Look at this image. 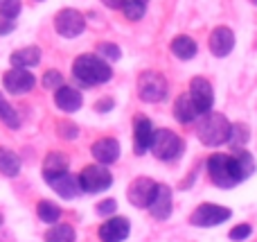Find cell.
<instances>
[{
    "label": "cell",
    "mask_w": 257,
    "mask_h": 242,
    "mask_svg": "<svg viewBox=\"0 0 257 242\" xmlns=\"http://www.w3.org/2000/svg\"><path fill=\"white\" fill-rule=\"evenodd\" d=\"M72 77L79 82L86 89H93V86H102L108 84L113 77V68L108 61H104L97 54H79V57L72 61Z\"/></svg>",
    "instance_id": "6da1fadb"
},
{
    "label": "cell",
    "mask_w": 257,
    "mask_h": 242,
    "mask_svg": "<svg viewBox=\"0 0 257 242\" xmlns=\"http://www.w3.org/2000/svg\"><path fill=\"white\" fill-rule=\"evenodd\" d=\"M230 129H232V122L228 120L223 113L210 111L199 118L196 138H199L201 145H205V147H221V145H226L228 140H230Z\"/></svg>",
    "instance_id": "7a4b0ae2"
},
{
    "label": "cell",
    "mask_w": 257,
    "mask_h": 242,
    "mask_svg": "<svg viewBox=\"0 0 257 242\" xmlns=\"http://www.w3.org/2000/svg\"><path fill=\"white\" fill-rule=\"evenodd\" d=\"M208 177L217 188L221 190H230L235 188L237 184H241L239 177H237V170H235V163H232V156L230 154H223V152H214L208 156Z\"/></svg>",
    "instance_id": "3957f363"
},
{
    "label": "cell",
    "mask_w": 257,
    "mask_h": 242,
    "mask_svg": "<svg viewBox=\"0 0 257 242\" xmlns=\"http://www.w3.org/2000/svg\"><path fill=\"white\" fill-rule=\"evenodd\" d=\"M169 84L163 72L158 70H145L138 77V98L147 104H158L167 98Z\"/></svg>",
    "instance_id": "277c9868"
},
{
    "label": "cell",
    "mask_w": 257,
    "mask_h": 242,
    "mask_svg": "<svg viewBox=\"0 0 257 242\" xmlns=\"http://www.w3.org/2000/svg\"><path fill=\"white\" fill-rule=\"evenodd\" d=\"M183 149H185V143L183 138L172 129H156L154 143H151L149 152L154 154L158 161H176L178 156H183Z\"/></svg>",
    "instance_id": "5b68a950"
},
{
    "label": "cell",
    "mask_w": 257,
    "mask_h": 242,
    "mask_svg": "<svg viewBox=\"0 0 257 242\" xmlns=\"http://www.w3.org/2000/svg\"><path fill=\"white\" fill-rule=\"evenodd\" d=\"M79 188L81 193H88V195H97L104 193L113 186V175L106 166H99V163H90L86 166L84 170L79 172Z\"/></svg>",
    "instance_id": "8992f818"
},
{
    "label": "cell",
    "mask_w": 257,
    "mask_h": 242,
    "mask_svg": "<svg viewBox=\"0 0 257 242\" xmlns=\"http://www.w3.org/2000/svg\"><path fill=\"white\" fill-rule=\"evenodd\" d=\"M232 217V211L226 206H219V204L205 202L199 204V206L192 211L190 215V224L199 226V229H212V226H219L223 222H228Z\"/></svg>",
    "instance_id": "52a82bcc"
},
{
    "label": "cell",
    "mask_w": 257,
    "mask_h": 242,
    "mask_svg": "<svg viewBox=\"0 0 257 242\" xmlns=\"http://www.w3.org/2000/svg\"><path fill=\"white\" fill-rule=\"evenodd\" d=\"M54 30L63 39H77L86 30V16L79 9L66 7L61 12H57V16H54Z\"/></svg>",
    "instance_id": "ba28073f"
},
{
    "label": "cell",
    "mask_w": 257,
    "mask_h": 242,
    "mask_svg": "<svg viewBox=\"0 0 257 242\" xmlns=\"http://www.w3.org/2000/svg\"><path fill=\"white\" fill-rule=\"evenodd\" d=\"M156 188H158V181H154L151 177H138V179H133L126 188L128 204L136 208H149L151 199L156 195Z\"/></svg>",
    "instance_id": "9c48e42d"
},
{
    "label": "cell",
    "mask_w": 257,
    "mask_h": 242,
    "mask_svg": "<svg viewBox=\"0 0 257 242\" xmlns=\"http://www.w3.org/2000/svg\"><path fill=\"white\" fill-rule=\"evenodd\" d=\"M3 86L12 95H25L36 86V77L34 72L23 70V68H9L3 75Z\"/></svg>",
    "instance_id": "30bf717a"
},
{
    "label": "cell",
    "mask_w": 257,
    "mask_h": 242,
    "mask_svg": "<svg viewBox=\"0 0 257 242\" xmlns=\"http://www.w3.org/2000/svg\"><path fill=\"white\" fill-rule=\"evenodd\" d=\"M187 95L192 98V102H194V107L199 109L201 116L212 111V107H214V89H212V84H210L205 77H194V79L190 82V91H187Z\"/></svg>",
    "instance_id": "8fae6325"
},
{
    "label": "cell",
    "mask_w": 257,
    "mask_h": 242,
    "mask_svg": "<svg viewBox=\"0 0 257 242\" xmlns=\"http://www.w3.org/2000/svg\"><path fill=\"white\" fill-rule=\"evenodd\" d=\"M208 48L214 57L223 59L235 50V32L226 25H219L210 32V39H208Z\"/></svg>",
    "instance_id": "7c38bea8"
},
{
    "label": "cell",
    "mask_w": 257,
    "mask_h": 242,
    "mask_svg": "<svg viewBox=\"0 0 257 242\" xmlns=\"http://www.w3.org/2000/svg\"><path fill=\"white\" fill-rule=\"evenodd\" d=\"M90 154H93V158L99 163V166H111V163H115L122 154L120 140L111 138V136L97 138L93 145H90Z\"/></svg>",
    "instance_id": "4fadbf2b"
},
{
    "label": "cell",
    "mask_w": 257,
    "mask_h": 242,
    "mask_svg": "<svg viewBox=\"0 0 257 242\" xmlns=\"http://www.w3.org/2000/svg\"><path fill=\"white\" fill-rule=\"evenodd\" d=\"M131 233V222L122 215L106 217L102 226H99V240L102 242H124Z\"/></svg>",
    "instance_id": "5bb4252c"
},
{
    "label": "cell",
    "mask_w": 257,
    "mask_h": 242,
    "mask_svg": "<svg viewBox=\"0 0 257 242\" xmlns=\"http://www.w3.org/2000/svg\"><path fill=\"white\" fill-rule=\"evenodd\" d=\"M154 136H156V127L149 118L140 116L133 125V149H136L138 156L147 154L151 149V143H154Z\"/></svg>",
    "instance_id": "9a60e30c"
},
{
    "label": "cell",
    "mask_w": 257,
    "mask_h": 242,
    "mask_svg": "<svg viewBox=\"0 0 257 242\" xmlns=\"http://www.w3.org/2000/svg\"><path fill=\"white\" fill-rule=\"evenodd\" d=\"M172 211H174V193H172V188L165 186V184H158L154 199H151V204H149V213L156 217V220L163 222V220H169Z\"/></svg>",
    "instance_id": "2e32d148"
},
{
    "label": "cell",
    "mask_w": 257,
    "mask_h": 242,
    "mask_svg": "<svg viewBox=\"0 0 257 242\" xmlns=\"http://www.w3.org/2000/svg\"><path fill=\"white\" fill-rule=\"evenodd\" d=\"M54 104H57V109H61L63 113H75L84 107V95H81L75 86L63 84L61 89L54 91Z\"/></svg>",
    "instance_id": "e0dca14e"
},
{
    "label": "cell",
    "mask_w": 257,
    "mask_h": 242,
    "mask_svg": "<svg viewBox=\"0 0 257 242\" xmlns=\"http://www.w3.org/2000/svg\"><path fill=\"white\" fill-rule=\"evenodd\" d=\"M45 184H48L61 199H75L77 195L81 193L79 179H77L75 175H70V172L59 175V177H52V179H45Z\"/></svg>",
    "instance_id": "ac0fdd59"
},
{
    "label": "cell",
    "mask_w": 257,
    "mask_h": 242,
    "mask_svg": "<svg viewBox=\"0 0 257 242\" xmlns=\"http://www.w3.org/2000/svg\"><path fill=\"white\" fill-rule=\"evenodd\" d=\"M41 57H43V52H41L39 45H25V48H18L9 54V63H12V68L30 70V68L39 66Z\"/></svg>",
    "instance_id": "d6986e66"
},
{
    "label": "cell",
    "mask_w": 257,
    "mask_h": 242,
    "mask_svg": "<svg viewBox=\"0 0 257 242\" xmlns=\"http://www.w3.org/2000/svg\"><path fill=\"white\" fill-rule=\"evenodd\" d=\"M174 118L181 125H192V122H196L201 118L199 109L194 107V102H192V98L187 93H181L176 98V102H174Z\"/></svg>",
    "instance_id": "ffe728a7"
},
{
    "label": "cell",
    "mask_w": 257,
    "mask_h": 242,
    "mask_svg": "<svg viewBox=\"0 0 257 242\" xmlns=\"http://www.w3.org/2000/svg\"><path fill=\"white\" fill-rule=\"evenodd\" d=\"M230 156H232V163H235V170H237L239 181H246L248 177H253L255 158H253V154H250L248 149H246V147H235Z\"/></svg>",
    "instance_id": "44dd1931"
},
{
    "label": "cell",
    "mask_w": 257,
    "mask_h": 242,
    "mask_svg": "<svg viewBox=\"0 0 257 242\" xmlns=\"http://www.w3.org/2000/svg\"><path fill=\"white\" fill-rule=\"evenodd\" d=\"M169 48H172L174 57H178L181 61H190V59H194L196 52H199V45H196V41L192 39V36H187V34L174 36L172 43H169Z\"/></svg>",
    "instance_id": "7402d4cb"
},
{
    "label": "cell",
    "mask_w": 257,
    "mask_h": 242,
    "mask_svg": "<svg viewBox=\"0 0 257 242\" xmlns=\"http://www.w3.org/2000/svg\"><path fill=\"white\" fill-rule=\"evenodd\" d=\"M70 168V161H68L66 154L61 152H50L43 161V179H52V177H59V175H66Z\"/></svg>",
    "instance_id": "603a6c76"
},
{
    "label": "cell",
    "mask_w": 257,
    "mask_h": 242,
    "mask_svg": "<svg viewBox=\"0 0 257 242\" xmlns=\"http://www.w3.org/2000/svg\"><path fill=\"white\" fill-rule=\"evenodd\" d=\"M21 156L16 152L7 147H0V175L7 177V179H14V177L21 175Z\"/></svg>",
    "instance_id": "cb8c5ba5"
},
{
    "label": "cell",
    "mask_w": 257,
    "mask_h": 242,
    "mask_svg": "<svg viewBox=\"0 0 257 242\" xmlns=\"http://www.w3.org/2000/svg\"><path fill=\"white\" fill-rule=\"evenodd\" d=\"M61 206L54 202H50V199H41L39 206H36V215H39L41 222H45V224H59V220H61Z\"/></svg>",
    "instance_id": "d4e9b609"
},
{
    "label": "cell",
    "mask_w": 257,
    "mask_h": 242,
    "mask_svg": "<svg viewBox=\"0 0 257 242\" xmlns=\"http://www.w3.org/2000/svg\"><path fill=\"white\" fill-rule=\"evenodd\" d=\"M0 122L7 125L9 129H18V127H21V116H18L16 109L7 102V98H5L3 93H0Z\"/></svg>",
    "instance_id": "484cf974"
},
{
    "label": "cell",
    "mask_w": 257,
    "mask_h": 242,
    "mask_svg": "<svg viewBox=\"0 0 257 242\" xmlns=\"http://www.w3.org/2000/svg\"><path fill=\"white\" fill-rule=\"evenodd\" d=\"M45 242H75V229L70 224H52L45 233Z\"/></svg>",
    "instance_id": "4316f807"
},
{
    "label": "cell",
    "mask_w": 257,
    "mask_h": 242,
    "mask_svg": "<svg viewBox=\"0 0 257 242\" xmlns=\"http://www.w3.org/2000/svg\"><path fill=\"white\" fill-rule=\"evenodd\" d=\"M248 138H250V129H248V125H241V122H232L230 140H228V143H230L232 147H246Z\"/></svg>",
    "instance_id": "83f0119b"
},
{
    "label": "cell",
    "mask_w": 257,
    "mask_h": 242,
    "mask_svg": "<svg viewBox=\"0 0 257 242\" xmlns=\"http://www.w3.org/2000/svg\"><path fill=\"white\" fill-rule=\"evenodd\" d=\"M122 14H124L126 21L136 23V21H140V18L147 14V5L145 3H138V0H124V5H122Z\"/></svg>",
    "instance_id": "f1b7e54d"
},
{
    "label": "cell",
    "mask_w": 257,
    "mask_h": 242,
    "mask_svg": "<svg viewBox=\"0 0 257 242\" xmlns=\"http://www.w3.org/2000/svg\"><path fill=\"white\" fill-rule=\"evenodd\" d=\"M97 57H102L104 61H120L122 59V50H120V45H115V43H99L97 45Z\"/></svg>",
    "instance_id": "f546056e"
},
{
    "label": "cell",
    "mask_w": 257,
    "mask_h": 242,
    "mask_svg": "<svg viewBox=\"0 0 257 242\" xmlns=\"http://www.w3.org/2000/svg\"><path fill=\"white\" fill-rule=\"evenodd\" d=\"M23 3L21 0H0V16L3 18H12L16 21V16L21 14Z\"/></svg>",
    "instance_id": "4dcf8cb0"
},
{
    "label": "cell",
    "mask_w": 257,
    "mask_h": 242,
    "mask_svg": "<svg viewBox=\"0 0 257 242\" xmlns=\"http://www.w3.org/2000/svg\"><path fill=\"white\" fill-rule=\"evenodd\" d=\"M57 134L61 136L63 140H75L79 136V127L70 120H59L57 122Z\"/></svg>",
    "instance_id": "1f68e13d"
},
{
    "label": "cell",
    "mask_w": 257,
    "mask_h": 242,
    "mask_svg": "<svg viewBox=\"0 0 257 242\" xmlns=\"http://www.w3.org/2000/svg\"><path fill=\"white\" fill-rule=\"evenodd\" d=\"M250 235H253V226L246 224V222H241V224L232 226L230 231H228V238L232 242H241V240H248Z\"/></svg>",
    "instance_id": "d6a6232c"
},
{
    "label": "cell",
    "mask_w": 257,
    "mask_h": 242,
    "mask_svg": "<svg viewBox=\"0 0 257 242\" xmlns=\"http://www.w3.org/2000/svg\"><path fill=\"white\" fill-rule=\"evenodd\" d=\"M41 84H43L48 91H57V89H61L63 86V75L59 70H45Z\"/></svg>",
    "instance_id": "836d02e7"
},
{
    "label": "cell",
    "mask_w": 257,
    "mask_h": 242,
    "mask_svg": "<svg viewBox=\"0 0 257 242\" xmlns=\"http://www.w3.org/2000/svg\"><path fill=\"white\" fill-rule=\"evenodd\" d=\"M95 213H97V215H102V217H113L117 213V202L115 199H102V202L97 204V206H95Z\"/></svg>",
    "instance_id": "e575fe53"
},
{
    "label": "cell",
    "mask_w": 257,
    "mask_h": 242,
    "mask_svg": "<svg viewBox=\"0 0 257 242\" xmlns=\"http://www.w3.org/2000/svg\"><path fill=\"white\" fill-rule=\"evenodd\" d=\"M113 107H115V100H113V98H102V100H97V102H95V111H97V113H108Z\"/></svg>",
    "instance_id": "d590c367"
},
{
    "label": "cell",
    "mask_w": 257,
    "mask_h": 242,
    "mask_svg": "<svg viewBox=\"0 0 257 242\" xmlns=\"http://www.w3.org/2000/svg\"><path fill=\"white\" fill-rule=\"evenodd\" d=\"M16 30V21H12V18H3L0 16V34H9V32Z\"/></svg>",
    "instance_id": "8d00e7d4"
},
{
    "label": "cell",
    "mask_w": 257,
    "mask_h": 242,
    "mask_svg": "<svg viewBox=\"0 0 257 242\" xmlns=\"http://www.w3.org/2000/svg\"><path fill=\"white\" fill-rule=\"evenodd\" d=\"M102 5H106L108 9H122L124 0H102Z\"/></svg>",
    "instance_id": "74e56055"
},
{
    "label": "cell",
    "mask_w": 257,
    "mask_h": 242,
    "mask_svg": "<svg viewBox=\"0 0 257 242\" xmlns=\"http://www.w3.org/2000/svg\"><path fill=\"white\" fill-rule=\"evenodd\" d=\"M138 3H145V5H147V3H149V0H138Z\"/></svg>",
    "instance_id": "f35d334b"
},
{
    "label": "cell",
    "mask_w": 257,
    "mask_h": 242,
    "mask_svg": "<svg viewBox=\"0 0 257 242\" xmlns=\"http://www.w3.org/2000/svg\"><path fill=\"white\" fill-rule=\"evenodd\" d=\"M250 3H253V5H255V7H257V0H250Z\"/></svg>",
    "instance_id": "ab89813d"
},
{
    "label": "cell",
    "mask_w": 257,
    "mask_h": 242,
    "mask_svg": "<svg viewBox=\"0 0 257 242\" xmlns=\"http://www.w3.org/2000/svg\"><path fill=\"white\" fill-rule=\"evenodd\" d=\"M0 224H3V215H0Z\"/></svg>",
    "instance_id": "60d3db41"
}]
</instances>
